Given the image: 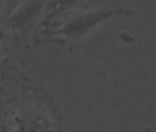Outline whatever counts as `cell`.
Returning <instances> with one entry per match:
<instances>
[{"mask_svg": "<svg viewBox=\"0 0 156 132\" xmlns=\"http://www.w3.org/2000/svg\"><path fill=\"white\" fill-rule=\"evenodd\" d=\"M134 12L129 8L120 6V4H106L100 8L91 10V11H84L82 14H77L76 17L66 21L62 26L57 28L54 30L55 36H62L68 39H80L86 36L88 32H91L94 28L101 25L102 22L111 19L113 17L119 15H133Z\"/></svg>", "mask_w": 156, "mask_h": 132, "instance_id": "cell-1", "label": "cell"}, {"mask_svg": "<svg viewBox=\"0 0 156 132\" xmlns=\"http://www.w3.org/2000/svg\"><path fill=\"white\" fill-rule=\"evenodd\" d=\"M43 8L44 0H25L18 8L4 18L3 24L10 30H21L33 22Z\"/></svg>", "mask_w": 156, "mask_h": 132, "instance_id": "cell-2", "label": "cell"}, {"mask_svg": "<svg viewBox=\"0 0 156 132\" xmlns=\"http://www.w3.org/2000/svg\"><path fill=\"white\" fill-rule=\"evenodd\" d=\"M82 2L83 0H48L47 3H46V6H44L43 24L54 19L55 17L69 11V10L75 8V7L79 6Z\"/></svg>", "mask_w": 156, "mask_h": 132, "instance_id": "cell-3", "label": "cell"}, {"mask_svg": "<svg viewBox=\"0 0 156 132\" xmlns=\"http://www.w3.org/2000/svg\"><path fill=\"white\" fill-rule=\"evenodd\" d=\"M2 6H3V0H0V10H2Z\"/></svg>", "mask_w": 156, "mask_h": 132, "instance_id": "cell-4", "label": "cell"}]
</instances>
